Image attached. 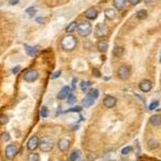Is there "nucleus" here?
Masks as SVG:
<instances>
[{
    "mask_svg": "<svg viewBox=\"0 0 161 161\" xmlns=\"http://www.w3.org/2000/svg\"><path fill=\"white\" fill-rule=\"evenodd\" d=\"M76 44H78L76 38L71 35H66V37L62 38V40H61V47L62 49L66 52L73 51L75 48V46H76Z\"/></svg>",
    "mask_w": 161,
    "mask_h": 161,
    "instance_id": "obj_1",
    "label": "nucleus"
},
{
    "mask_svg": "<svg viewBox=\"0 0 161 161\" xmlns=\"http://www.w3.org/2000/svg\"><path fill=\"white\" fill-rule=\"evenodd\" d=\"M99 96V91L97 90V89H90V90L87 92L86 97L84 98L83 100V106L84 107H89L91 105L94 104L95 100L98 98Z\"/></svg>",
    "mask_w": 161,
    "mask_h": 161,
    "instance_id": "obj_2",
    "label": "nucleus"
},
{
    "mask_svg": "<svg viewBox=\"0 0 161 161\" xmlns=\"http://www.w3.org/2000/svg\"><path fill=\"white\" fill-rule=\"evenodd\" d=\"M78 31L80 37H83V38L88 37L91 33V24L87 21H82L78 26Z\"/></svg>",
    "mask_w": 161,
    "mask_h": 161,
    "instance_id": "obj_3",
    "label": "nucleus"
},
{
    "mask_svg": "<svg viewBox=\"0 0 161 161\" xmlns=\"http://www.w3.org/2000/svg\"><path fill=\"white\" fill-rule=\"evenodd\" d=\"M41 151L43 153H48L51 151L54 147V141L48 137H43L40 141V145H39Z\"/></svg>",
    "mask_w": 161,
    "mask_h": 161,
    "instance_id": "obj_4",
    "label": "nucleus"
},
{
    "mask_svg": "<svg viewBox=\"0 0 161 161\" xmlns=\"http://www.w3.org/2000/svg\"><path fill=\"white\" fill-rule=\"evenodd\" d=\"M116 74H117V78H120V80H128L130 74H131V69H130V67L127 66V64H123V66H120V67L117 69Z\"/></svg>",
    "mask_w": 161,
    "mask_h": 161,
    "instance_id": "obj_5",
    "label": "nucleus"
},
{
    "mask_svg": "<svg viewBox=\"0 0 161 161\" xmlns=\"http://www.w3.org/2000/svg\"><path fill=\"white\" fill-rule=\"evenodd\" d=\"M39 78V73H38L37 70H28L26 73L24 74V80L28 82V83H32V82H35Z\"/></svg>",
    "mask_w": 161,
    "mask_h": 161,
    "instance_id": "obj_6",
    "label": "nucleus"
},
{
    "mask_svg": "<svg viewBox=\"0 0 161 161\" xmlns=\"http://www.w3.org/2000/svg\"><path fill=\"white\" fill-rule=\"evenodd\" d=\"M107 35V28L103 23H99L97 24L96 28H95V35L97 38H103Z\"/></svg>",
    "mask_w": 161,
    "mask_h": 161,
    "instance_id": "obj_7",
    "label": "nucleus"
},
{
    "mask_svg": "<svg viewBox=\"0 0 161 161\" xmlns=\"http://www.w3.org/2000/svg\"><path fill=\"white\" fill-rule=\"evenodd\" d=\"M17 154V146L15 144H9L7 147H5L4 150V155L8 159H12L14 158Z\"/></svg>",
    "mask_w": 161,
    "mask_h": 161,
    "instance_id": "obj_8",
    "label": "nucleus"
},
{
    "mask_svg": "<svg viewBox=\"0 0 161 161\" xmlns=\"http://www.w3.org/2000/svg\"><path fill=\"white\" fill-rule=\"evenodd\" d=\"M153 88V83H151V80H147V78H145V80H141L139 84V89L142 92H149Z\"/></svg>",
    "mask_w": 161,
    "mask_h": 161,
    "instance_id": "obj_9",
    "label": "nucleus"
},
{
    "mask_svg": "<svg viewBox=\"0 0 161 161\" xmlns=\"http://www.w3.org/2000/svg\"><path fill=\"white\" fill-rule=\"evenodd\" d=\"M39 145H40V140L38 139V137L33 135V137H30L29 141L27 142V148H28V150H30V151H33V150H35L39 147Z\"/></svg>",
    "mask_w": 161,
    "mask_h": 161,
    "instance_id": "obj_10",
    "label": "nucleus"
},
{
    "mask_svg": "<svg viewBox=\"0 0 161 161\" xmlns=\"http://www.w3.org/2000/svg\"><path fill=\"white\" fill-rule=\"evenodd\" d=\"M116 103H117V99L115 97L110 96V95L104 97V99H103V105L107 109H113L116 105Z\"/></svg>",
    "mask_w": 161,
    "mask_h": 161,
    "instance_id": "obj_11",
    "label": "nucleus"
},
{
    "mask_svg": "<svg viewBox=\"0 0 161 161\" xmlns=\"http://www.w3.org/2000/svg\"><path fill=\"white\" fill-rule=\"evenodd\" d=\"M84 16L89 21H94L98 17V11L95 8H89L84 12Z\"/></svg>",
    "mask_w": 161,
    "mask_h": 161,
    "instance_id": "obj_12",
    "label": "nucleus"
},
{
    "mask_svg": "<svg viewBox=\"0 0 161 161\" xmlns=\"http://www.w3.org/2000/svg\"><path fill=\"white\" fill-rule=\"evenodd\" d=\"M58 148L60 151L64 153L70 148V141L66 137H62L58 141Z\"/></svg>",
    "mask_w": 161,
    "mask_h": 161,
    "instance_id": "obj_13",
    "label": "nucleus"
},
{
    "mask_svg": "<svg viewBox=\"0 0 161 161\" xmlns=\"http://www.w3.org/2000/svg\"><path fill=\"white\" fill-rule=\"evenodd\" d=\"M71 94V89H70L69 86H64V87H62L61 89H60V91L58 92V95H57V99L59 100H64L66 99V98H68V96Z\"/></svg>",
    "mask_w": 161,
    "mask_h": 161,
    "instance_id": "obj_14",
    "label": "nucleus"
},
{
    "mask_svg": "<svg viewBox=\"0 0 161 161\" xmlns=\"http://www.w3.org/2000/svg\"><path fill=\"white\" fill-rule=\"evenodd\" d=\"M24 47H25V51H26L27 55L30 57H35L38 53V48H39L38 46H29V45H27V44H25Z\"/></svg>",
    "mask_w": 161,
    "mask_h": 161,
    "instance_id": "obj_15",
    "label": "nucleus"
},
{
    "mask_svg": "<svg viewBox=\"0 0 161 161\" xmlns=\"http://www.w3.org/2000/svg\"><path fill=\"white\" fill-rule=\"evenodd\" d=\"M104 15L109 21H113L116 18V12L113 8H107L104 10Z\"/></svg>",
    "mask_w": 161,
    "mask_h": 161,
    "instance_id": "obj_16",
    "label": "nucleus"
},
{
    "mask_svg": "<svg viewBox=\"0 0 161 161\" xmlns=\"http://www.w3.org/2000/svg\"><path fill=\"white\" fill-rule=\"evenodd\" d=\"M97 48L101 53H105L107 51V48H109V44H107V42L105 40H100L97 43Z\"/></svg>",
    "mask_w": 161,
    "mask_h": 161,
    "instance_id": "obj_17",
    "label": "nucleus"
},
{
    "mask_svg": "<svg viewBox=\"0 0 161 161\" xmlns=\"http://www.w3.org/2000/svg\"><path fill=\"white\" fill-rule=\"evenodd\" d=\"M113 5L115 7L116 10L123 11L126 7V0H113Z\"/></svg>",
    "mask_w": 161,
    "mask_h": 161,
    "instance_id": "obj_18",
    "label": "nucleus"
},
{
    "mask_svg": "<svg viewBox=\"0 0 161 161\" xmlns=\"http://www.w3.org/2000/svg\"><path fill=\"white\" fill-rule=\"evenodd\" d=\"M149 123H151L154 127L161 126V116L160 115H153L149 118Z\"/></svg>",
    "mask_w": 161,
    "mask_h": 161,
    "instance_id": "obj_19",
    "label": "nucleus"
},
{
    "mask_svg": "<svg viewBox=\"0 0 161 161\" xmlns=\"http://www.w3.org/2000/svg\"><path fill=\"white\" fill-rule=\"evenodd\" d=\"M78 24L76 23L75 21H71L69 25H68L67 27H66V32L67 33H70V32H73L75 29H78Z\"/></svg>",
    "mask_w": 161,
    "mask_h": 161,
    "instance_id": "obj_20",
    "label": "nucleus"
},
{
    "mask_svg": "<svg viewBox=\"0 0 161 161\" xmlns=\"http://www.w3.org/2000/svg\"><path fill=\"white\" fill-rule=\"evenodd\" d=\"M123 47H121V46H116L113 49V55L115 57H117V58L123 56Z\"/></svg>",
    "mask_w": 161,
    "mask_h": 161,
    "instance_id": "obj_21",
    "label": "nucleus"
},
{
    "mask_svg": "<svg viewBox=\"0 0 161 161\" xmlns=\"http://www.w3.org/2000/svg\"><path fill=\"white\" fill-rule=\"evenodd\" d=\"M135 17H137V19H145L146 17H147V11L146 10H140L137 11V13H135Z\"/></svg>",
    "mask_w": 161,
    "mask_h": 161,
    "instance_id": "obj_22",
    "label": "nucleus"
},
{
    "mask_svg": "<svg viewBox=\"0 0 161 161\" xmlns=\"http://www.w3.org/2000/svg\"><path fill=\"white\" fill-rule=\"evenodd\" d=\"M147 146L150 150L156 149V148L159 147V142L158 141H156V140H149L147 142Z\"/></svg>",
    "mask_w": 161,
    "mask_h": 161,
    "instance_id": "obj_23",
    "label": "nucleus"
},
{
    "mask_svg": "<svg viewBox=\"0 0 161 161\" xmlns=\"http://www.w3.org/2000/svg\"><path fill=\"white\" fill-rule=\"evenodd\" d=\"M27 161H40V157L35 153H30L27 157Z\"/></svg>",
    "mask_w": 161,
    "mask_h": 161,
    "instance_id": "obj_24",
    "label": "nucleus"
},
{
    "mask_svg": "<svg viewBox=\"0 0 161 161\" xmlns=\"http://www.w3.org/2000/svg\"><path fill=\"white\" fill-rule=\"evenodd\" d=\"M91 86V83L89 82V80H86V82H82L80 83V89H82V91H84V92H86V91H88V88Z\"/></svg>",
    "mask_w": 161,
    "mask_h": 161,
    "instance_id": "obj_25",
    "label": "nucleus"
},
{
    "mask_svg": "<svg viewBox=\"0 0 161 161\" xmlns=\"http://www.w3.org/2000/svg\"><path fill=\"white\" fill-rule=\"evenodd\" d=\"M40 115H41V117H43V118H46V117H47V116H48V110H47V107H46V106H42V107H41Z\"/></svg>",
    "mask_w": 161,
    "mask_h": 161,
    "instance_id": "obj_26",
    "label": "nucleus"
},
{
    "mask_svg": "<svg viewBox=\"0 0 161 161\" xmlns=\"http://www.w3.org/2000/svg\"><path fill=\"white\" fill-rule=\"evenodd\" d=\"M9 123V117L5 114H0V125H5Z\"/></svg>",
    "mask_w": 161,
    "mask_h": 161,
    "instance_id": "obj_27",
    "label": "nucleus"
},
{
    "mask_svg": "<svg viewBox=\"0 0 161 161\" xmlns=\"http://www.w3.org/2000/svg\"><path fill=\"white\" fill-rule=\"evenodd\" d=\"M158 106H159V101H158V100H154V101L149 104L148 109H149L150 111H155Z\"/></svg>",
    "mask_w": 161,
    "mask_h": 161,
    "instance_id": "obj_28",
    "label": "nucleus"
},
{
    "mask_svg": "<svg viewBox=\"0 0 161 161\" xmlns=\"http://www.w3.org/2000/svg\"><path fill=\"white\" fill-rule=\"evenodd\" d=\"M67 100H68V103H69V104H73V103H75V101H76V97H75L73 94H70L69 96H68Z\"/></svg>",
    "mask_w": 161,
    "mask_h": 161,
    "instance_id": "obj_29",
    "label": "nucleus"
},
{
    "mask_svg": "<svg viewBox=\"0 0 161 161\" xmlns=\"http://www.w3.org/2000/svg\"><path fill=\"white\" fill-rule=\"evenodd\" d=\"M78 156H80L78 150H76V151H73L72 155H71V157H70V160H71V161H78Z\"/></svg>",
    "mask_w": 161,
    "mask_h": 161,
    "instance_id": "obj_30",
    "label": "nucleus"
},
{
    "mask_svg": "<svg viewBox=\"0 0 161 161\" xmlns=\"http://www.w3.org/2000/svg\"><path fill=\"white\" fill-rule=\"evenodd\" d=\"M1 140H2L3 142H7V141H10V134L8 132H3L1 134Z\"/></svg>",
    "mask_w": 161,
    "mask_h": 161,
    "instance_id": "obj_31",
    "label": "nucleus"
},
{
    "mask_svg": "<svg viewBox=\"0 0 161 161\" xmlns=\"http://www.w3.org/2000/svg\"><path fill=\"white\" fill-rule=\"evenodd\" d=\"M131 151H132L131 146H127V147L123 148V150H121V154H123V155H128V154L131 153Z\"/></svg>",
    "mask_w": 161,
    "mask_h": 161,
    "instance_id": "obj_32",
    "label": "nucleus"
},
{
    "mask_svg": "<svg viewBox=\"0 0 161 161\" xmlns=\"http://www.w3.org/2000/svg\"><path fill=\"white\" fill-rule=\"evenodd\" d=\"M35 7H30V8H28V9H26V13H29L30 14V16H32V15H35Z\"/></svg>",
    "mask_w": 161,
    "mask_h": 161,
    "instance_id": "obj_33",
    "label": "nucleus"
},
{
    "mask_svg": "<svg viewBox=\"0 0 161 161\" xmlns=\"http://www.w3.org/2000/svg\"><path fill=\"white\" fill-rule=\"evenodd\" d=\"M82 111V106H74V107H71L67 112H80Z\"/></svg>",
    "mask_w": 161,
    "mask_h": 161,
    "instance_id": "obj_34",
    "label": "nucleus"
},
{
    "mask_svg": "<svg viewBox=\"0 0 161 161\" xmlns=\"http://www.w3.org/2000/svg\"><path fill=\"white\" fill-rule=\"evenodd\" d=\"M60 74H61V71H60V70H58V71H56V72H55L53 75H52V80H55V78H59V76H60Z\"/></svg>",
    "mask_w": 161,
    "mask_h": 161,
    "instance_id": "obj_35",
    "label": "nucleus"
},
{
    "mask_svg": "<svg viewBox=\"0 0 161 161\" xmlns=\"http://www.w3.org/2000/svg\"><path fill=\"white\" fill-rule=\"evenodd\" d=\"M92 74H94L96 78H100V76H101V73L99 72L98 69H92Z\"/></svg>",
    "mask_w": 161,
    "mask_h": 161,
    "instance_id": "obj_36",
    "label": "nucleus"
},
{
    "mask_svg": "<svg viewBox=\"0 0 161 161\" xmlns=\"http://www.w3.org/2000/svg\"><path fill=\"white\" fill-rule=\"evenodd\" d=\"M128 1H129V3H130V4L137 5V4H139V3L141 2L142 0H128Z\"/></svg>",
    "mask_w": 161,
    "mask_h": 161,
    "instance_id": "obj_37",
    "label": "nucleus"
},
{
    "mask_svg": "<svg viewBox=\"0 0 161 161\" xmlns=\"http://www.w3.org/2000/svg\"><path fill=\"white\" fill-rule=\"evenodd\" d=\"M19 70H21V67H19V66H16V67L13 68V70H12V73H13V74H17V73L19 72Z\"/></svg>",
    "mask_w": 161,
    "mask_h": 161,
    "instance_id": "obj_38",
    "label": "nucleus"
},
{
    "mask_svg": "<svg viewBox=\"0 0 161 161\" xmlns=\"http://www.w3.org/2000/svg\"><path fill=\"white\" fill-rule=\"evenodd\" d=\"M35 21L39 23V24H43V23H44V18H43V17H37V18H35Z\"/></svg>",
    "mask_w": 161,
    "mask_h": 161,
    "instance_id": "obj_39",
    "label": "nucleus"
},
{
    "mask_svg": "<svg viewBox=\"0 0 161 161\" xmlns=\"http://www.w3.org/2000/svg\"><path fill=\"white\" fill-rule=\"evenodd\" d=\"M18 2H19V0H10V1H9V3H10L11 5L17 4Z\"/></svg>",
    "mask_w": 161,
    "mask_h": 161,
    "instance_id": "obj_40",
    "label": "nucleus"
},
{
    "mask_svg": "<svg viewBox=\"0 0 161 161\" xmlns=\"http://www.w3.org/2000/svg\"><path fill=\"white\" fill-rule=\"evenodd\" d=\"M72 89H75V83H76V80H72Z\"/></svg>",
    "mask_w": 161,
    "mask_h": 161,
    "instance_id": "obj_41",
    "label": "nucleus"
},
{
    "mask_svg": "<svg viewBox=\"0 0 161 161\" xmlns=\"http://www.w3.org/2000/svg\"><path fill=\"white\" fill-rule=\"evenodd\" d=\"M159 61L161 62V53H160V57H159Z\"/></svg>",
    "mask_w": 161,
    "mask_h": 161,
    "instance_id": "obj_42",
    "label": "nucleus"
},
{
    "mask_svg": "<svg viewBox=\"0 0 161 161\" xmlns=\"http://www.w3.org/2000/svg\"><path fill=\"white\" fill-rule=\"evenodd\" d=\"M82 161H84V160H82Z\"/></svg>",
    "mask_w": 161,
    "mask_h": 161,
    "instance_id": "obj_43",
    "label": "nucleus"
}]
</instances>
